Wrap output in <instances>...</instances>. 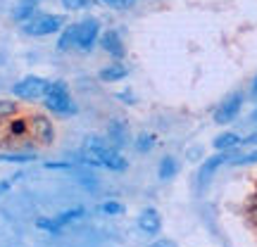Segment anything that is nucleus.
<instances>
[{
    "mask_svg": "<svg viewBox=\"0 0 257 247\" xmlns=\"http://www.w3.org/2000/svg\"><path fill=\"white\" fill-rule=\"evenodd\" d=\"M72 162L79 166H88V169H107L114 174H121L128 169V159L121 155V150L112 147L107 138L98 136V133L83 138L81 150L74 152Z\"/></svg>",
    "mask_w": 257,
    "mask_h": 247,
    "instance_id": "nucleus-1",
    "label": "nucleus"
},
{
    "mask_svg": "<svg viewBox=\"0 0 257 247\" xmlns=\"http://www.w3.org/2000/svg\"><path fill=\"white\" fill-rule=\"evenodd\" d=\"M41 102H43V107L53 117H62V119L74 117L79 112V107H76V102L72 98V91H69V86L64 81H50V86H48V91Z\"/></svg>",
    "mask_w": 257,
    "mask_h": 247,
    "instance_id": "nucleus-2",
    "label": "nucleus"
},
{
    "mask_svg": "<svg viewBox=\"0 0 257 247\" xmlns=\"http://www.w3.org/2000/svg\"><path fill=\"white\" fill-rule=\"evenodd\" d=\"M22 34L29 38H46L53 34H60L64 29V17L55 12H38L34 17L22 24Z\"/></svg>",
    "mask_w": 257,
    "mask_h": 247,
    "instance_id": "nucleus-3",
    "label": "nucleus"
},
{
    "mask_svg": "<svg viewBox=\"0 0 257 247\" xmlns=\"http://www.w3.org/2000/svg\"><path fill=\"white\" fill-rule=\"evenodd\" d=\"M48 86H50V81H48V79L38 76V74H27V76H22L19 81L12 83L10 93L15 95V100L36 102V100H43Z\"/></svg>",
    "mask_w": 257,
    "mask_h": 247,
    "instance_id": "nucleus-4",
    "label": "nucleus"
},
{
    "mask_svg": "<svg viewBox=\"0 0 257 247\" xmlns=\"http://www.w3.org/2000/svg\"><path fill=\"white\" fill-rule=\"evenodd\" d=\"M29 124V136L34 140V145L38 147H50L55 143V124L48 117L46 112H31L27 114Z\"/></svg>",
    "mask_w": 257,
    "mask_h": 247,
    "instance_id": "nucleus-5",
    "label": "nucleus"
},
{
    "mask_svg": "<svg viewBox=\"0 0 257 247\" xmlns=\"http://www.w3.org/2000/svg\"><path fill=\"white\" fill-rule=\"evenodd\" d=\"M243 105H245V93L243 91H236V93H231V95H226V98L217 105L214 114H212L214 124L226 126L231 121H236L240 117V112H243Z\"/></svg>",
    "mask_w": 257,
    "mask_h": 247,
    "instance_id": "nucleus-6",
    "label": "nucleus"
},
{
    "mask_svg": "<svg viewBox=\"0 0 257 247\" xmlns=\"http://www.w3.org/2000/svg\"><path fill=\"white\" fill-rule=\"evenodd\" d=\"M74 24H76V50L79 53H91L100 41V22L95 17H86L81 22H74Z\"/></svg>",
    "mask_w": 257,
    "mask_h": 247,
    "instance_id": "nucleus-7",
    "label": "nucleus"
},
{
    "mask_svg": "<svg viewBox=\"0 0 257 247\" xmlns=\"http://www.w3.org/2000/svg\"><path fill=\"white\" fill-rule=\"evenodd\" d=\"M238 150H231V152H217V155L207 157L205 162L200 164V169H198V174H195V185H198V192L205 190L207 188V183L212 181V176L219 171L221 166H226L233 159V155H236Z\"/></svg>",
    "mask_w": 257,
    "mask_h": 247,
    "instance_id": "nucleus-8",
    "label": "nucleus"
},
{
    "mask_svg": "<svg viewBox=\"0 0 257 247\" xmlns=\"http://www.w3.org/2000/svg\"><path fill=\"white\" fill-rule=\"evenodd\" d=\"M98 46L112 57V60H124L126 55V46H124V38L117 29H107V31H102L100 34V41H98Z\"/></svg>",
    "mask_w": 257,
    "mask_h": 247,
    "instance_id": "nucleus-9",
    "label": "nucleus"
},
{
    "mask_svg": "<svg viewBox=\"0 0 257 247\" xmlns=\"http://www.w3.org/2000/svg\"><path fill=\"white\" fill-rule=\"evenodd\" d=\"M136 226L143 235L153 238V235H157L162 230V214L155 207H146V209H141V214H138Z\"/></svg>",
    "mask_w": 257,
    "mask_h": 247,
    "instance_id": "nucleus-10",
    "label": "nucleus"
},
{
    "mask_svg": "<svg viewBox=\"0 0 257 247\" xmlns=\"http://www.w3.org/2000/svg\"><path fill=\"white\" fill-rule=\"evenodd\" d=\"M128 124L124 119H112L110 124H107V131H105V138H107V143H110L112 147H117V150H121V147L128 145Z\"/></svg>",
    "mask_w": 257,
    "mask_h": 247,
    "instance_id": "nucleus-11",
    "label": "nucleus"
},
{
    "mask_svg": "<svg viewBox=\"0 0 257 247\" xmlns=\"http://www.w3.org/2000/svg\"><path fill=\"white\" fill-rule=\"evenodd\" d=\"M128 76V67L124 62H119V60H114V62H110L107 67H102L100 72H98V79H100L102 83H117V81H124Z\"/></svg>",
    "mask_w": 257,
    "mask_h": 247,
    "instance_id": "nucleus-12",
    "label": "nucleus"
},
{
    "mask_svg": "<svg viewBox=\"0 0 257 247\" xmlns=\"http://www.w3.org/2000/svg\"><path fill=\"white\" fill-rule=\"evenodd\" d=\"M240 145H243V136L236 133V131H224L219 136H214V140H212V147L217 152H231V150H238Z\"/></svg>",
    "mask_w": 257,
    "mask_h": 247,
    "instance_id": "nucleus-13",
    "label": "nucleus"
},
{
    "mask_svg": "<svg viewBox=\"0 0 257 247\" xmlns=\"http://www.w3.org/2000/svg\"><path fill=\"white\" fill-rule=\"evenodd\" d=\"M38 159L36 150H12V152H0V162L8 164H34Z\"/></svg>",
    "mask_w": 257,
    "mask_h": 247,
    "instance_id": "nucleus-14",
    "label": "nucleus"
},
{
    "mask_svg": "<svg viewBox=\"0 0 257 247\" xmlns=\"http://www.w3.org/2000/svg\"><path fill=\"white\" fill-rule=\"evenodd\" d=\"M57 50L60 53H72L76 50V24H64V29L57 36Z\"/></svg>",
    "mask_w": 257,
    "mask_h": 247,
    "instance_id": "nucleus-15",
    "label": "nucleus"
},
{
    "mask_svg": "<svg viewBox=\"0 0 257 247\" xmlns=\"http://www.w3.org/2000/svg\"><path fill=\"white\" fill-rule=\"evenodd\" d=\"M179 159L174 155H165L160 159V164H157V178L160 181H172L176 174H179Z\"/></svg>",
    "mask_w": 257,
    "mask_h": 247,
    "instance_id": "nucleus-16",
    "label": "nucleus"
},
{
    "mask_svg": "<svg viewBox=\"0 0 257 247\" xmlns=\"http://www.w3.org/2000/svg\"><path fill=\"white\" fill-rule=\"evenodd\" d=\"M38 12H41V10H38L36 0H22L17 8L12 10V19H15L19 27H22L24 22H29V19L34 17V15H38Z\"/></svg>",
    "mask_w": 257,
    "mask_h": 247,
    "instance_id": "nucleus-17",
    "label": "nucleus"
},
{
    "mask_svg": "<svg viewBox=\"0 0 257 247\" xmlns=\"http://www.w3.org/2000/svg\"><path fill=\"white\" fill-rule=\"evenodd\" d=\"M76 183L81 185L86 192H91V195H95V192L100 190V178L93 174V171H81V174L76 176Z\"/></svg>",
    "mask_w": 257,
    "mask_h": 247,
    "instance_id": "nucleus-18",
    "label": "nucleus"
},
{
    "mask_svg": "<svg viewBox=\"0 0 257 247\" xmlns=\"http://www.w3.org/2000/svg\"><path fill=\"white\" fill-rule=\"evenodd\" d=\"M19 114V102L10 100V98H0V124L3 121H10L12 117Z\"/></svg>",
    "mask_w": 257,
    "mask_h": 247,
    "instance_id": "nucleus-19",
    "label": "nucleus"
},
{
    "mask_svg": "<svg viewBox=\"0 0 257 247\" xmlns=\"http://www.w3.org/2000/svg\"><path fill=\"white\" fill-rule=\"evenodd\" d=\"M157 143V138L155 133H138L136 136V143H134V147H136V152L138 155H148L153 147H155Z\"/></svg>",
    "mask_w": 257,
    "mask_h": 247,
    "instance_id": "nucleus-20",
    "label": "nucleus"
},
{
    "mask_svg": "<svg viewBox=\"0 0 257 247\" xmlns=\"http://www.w3.org/2000/svg\"><path fill=\"white\" fill-rule=\"evenodd\" d=\"M98 211L105 214V216H119V214H124V204L119 200H105V202H100Z\"/></svg>",
    "mask_w": 257,
    "mask_h": 247,
    "instance_id": "nucleus-21",
    "label": "nucleus"
},
{
    "mask_svg": "<svg viewBox=\"0 0 257 247\" xmlns=\"http://www.w3.org/2000/svg\"><path fill=\"white\" fill-rule=\"evenodd\" d=\"M22 178H24V174H22V171H19V174H12V176L0 178V200H3V197H5V195H8V192L12 190V188H15L19 181H22Z\"/></svg>",
    "mask_w": 257,
    "mask_h": 247,
    "instance_id": "nucleus-22",
    "label": "nucleus"
},
{
    "mask_svg": "<svg viewBox=\"0 0 257 247\" xmlns=\"http://www.w3.org/2000/svg\"><path fill=\"white\" fill-rule=\"evenodd\" d=\"M95 3V0H60L62 10L67 12H81V10H88Z\"/></svg>",
    "mask_w": 257,
    "mask_h": 247,
    "instance_id": "nucleus-23",
    "label": "nucleus"
},
{
    "mask_svg": "<svg viewBox=\"0 0 257 247\" xmlns=\"http://www.w3.org/2000/svg\"><path fill=\"white\" fill-rule=\"evenodd\" d=\"M74 166V162H43V169L48 171H72Z\"/></svg>",
    "mask_w": 257,
    "mask_h": 247,
    "instance_id": "nucleus-24",
    "label": "nucleus"
},
{
    "mask_svg": "<svg viewBox=\"0 0 257 247\" xmlns=\"http://www.w3.org/2000/svg\"><path fill=\"white\" fill-rule=\"evenodd\" d=\"M102 5H107V8H114V10H124V8H131L136 0H98Z\"/></svg>",
    "mask_w": 257,
    "mask_h": 247,
    "instance_id": "nucleus-25",
    "label": "nucleus"
},
{
    "mask_svg": "<svg viewBox=\"0 0 257 247\" xmlns=\"http://www.w3.org/2000/svg\"><path fill=\"white\" fill-rule=\"evenodd\" d=\"M150 247H179V245H176L174 240L162 238V240H155V242H150Z\"/></svg>",
    "mask_w": 257,
    "mask_h": 247,
    "instance_id": "nucleus-26",
    "label": "nucleus"
},
{
    "mask_svg": "<svg viewBox=\"0 0 257 247\" xmlns=\"http://www.w3.org/2000/svg\"><path fill=\"white\" fill-rule=\"evenodd\" d=\"M243 145L245 147H257V131H252L250 136L243 138Z\"/></svg>",
    "mask_w": 257,
    "mask_h": 247,
    "instance_id": "nucleus-27",
    "label": "nucleus"
},
{
    "mask_svg": "<svg viewBox=\"0 0 257 247\" xmlns=\"http://www.w3.org/2000/svg\"><path fill=\"white\" fill-rule=\"evenodd\" d=\"M250 93H252V95H255V98H257V76H255V79H252V86H250Z\"/></svg>",
    "mask_w": 257,
    "mask_h": 247,
    "instance_id": "nucleus-28",
    "label": "nucleus"
},
{
    "mask_svg": "<svg viewBox=\"0 0 257 247\" xmlns=\"http://www.w3.org/2000/svg\"><path fill=\"white\" fill-rule=\"evenodd\" d=\"M250 121H255V124H257V107L252 110V114H250Z\"/></svg>",
    "mask_w": 257,
    "mask_h": 247,
    "instance_id": "nucleus-29",
    "label": "nucleus"
},
{
    "mask_svg": "<svg viewBox=\"0 0 257 247\" xmlns=\"http://www.w3.org/2000/svg\"><path fill=\"white\" fill-rule=\"evenodd\" d=\"M74 247H88V245H74Z\"/></svg>",
    "mask_w": 257,
    "mask_h": 247,
    "instance_id": "nucleus-30",
    "label": "nucleus"
},
{
    "mask_svg": "<svg viewBox=\"0 0 257 247\" xmlns=\"http://www.w3.org/2000/svg\"><path fill=\"white\" fill-rule=\"evenodd\" d=\"M36 3H38V0H36Z\"/></svg>",
    "mask_w": 257,
    "mask_h": 247,
    "instance_id": "nucleus-31",
    "label": "nucleus"
}]
</instances>
